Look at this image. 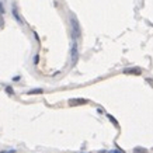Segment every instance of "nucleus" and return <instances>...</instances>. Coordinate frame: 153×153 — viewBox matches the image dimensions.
<instances>
[{
  "label": "nucleus",
  "mask_w": 153,
  "mask_h": 153,
  "mask_svg": "<svg viewBox=\"0 0 153 153\" xmlns=\"http://www.w3.org/2000/svg\"><path fill=\"white\" fill-rule=\"evenodd\" d=\"M70 27H72V38H73V41H76L82 35V30H80V24L75 15L70 17Z\"/></svg>",
  "instance_id": "nucleus-1"
},
{
  "label": "nucleus",
  "mask_w": 153,
  "mask_h": 153,
  "mask_svg": "<svg viewBox=\"0 0 153 153\" xmlns=\"http://www.w3.org/2000/svg\"><path fill=\"white\" fill-rule=\"evenodd\" d=\"M70 55H72V65L75 66L77 63V59H79V48H77V42L76 41H73V44H72Z\"/></svg>",
  "instance_id": "nucleus-2"
},
{
  "label": "nucleus",
  "mask_w": 153,
  "mask_h": 153,
  "mask_svg": "<svg viewBox=\"0 0 153 153\" xmlns=\"http://www.w3.org/2000/svg\"><path fill=\"white\" fill-rule=\"evenodd\" d=\"M124 73L125 75H142V69H139V67H128V69H124Z\"/></svg>",
  "instance_id": "nucleus-3"
},
{
  "label": "nucleus",
  "mask_w": 153,
  "mask_h": 153,
  "mask_svg": "<svg viewBox=\"0 0 153 153\" xmlns=\"http://www.w3.org/2000/svg\"><path fill=\"white\" fill-rule=\"evenodd\" d=\"M88 101L86 98H70L69 100V104L70 105H80V104H87Z\"/></svg>",
  "instance_id": "nucleus-4"
},
{
  "label": "nucleus",
  "mask_w": 153,
  "mask_h": 153,
  "mask_svg": "<svg viewBox=\"0 0 153 153\" xmlns=\"http://www.w3.org/2000/svg\"><path fill=\"white\" fill-rule=\"evenodd\" d=\"M11 11H13V15H14V18L18 21V24H24L23 18L20 17V14H18V11H17V7H15V6H13V7H11Z\"/></svg>",
  "instance_id": "nucleus-5"
},
{
  "label": "nucleus",
  "mask_w": 153,
  "mask_h": 153,
  "mask_svg": "<svg viewBox=\"0 0 153 153\" xmlns=\"http://www.w3.org/2000/svg\"><path fill=\"white\" fill-rule=\"evenodd\" d=\"M41 93H44L42 88H34V90H30V91H28V94H31V96H33V94H41Z\"/></svg>",
  "instance_id": "nucleus-6"
},
{
  "label": "nucleus",
  "mask_w": 153,
  "mask_h": 153,
  "mask_svg": "<svg viewBox=\"0 0 153 153\" xmlns=\"http://www.w3.org/2000/svg\"><path fill=\"white\" fill-rule=\"evenodd\" d=\"M107 118H108V119H110V121H111V122H112V124H114V125H115V126H118V121H117V119H115V118H114V117H112L111 114H107Z\"/></svg>",
  "instance_id": "nucleus-7"
},
{
  "label": "nucleus",
  "mask_w": 153,
  "mask_h": 153,
  "mask_svg": "<svg viewBox=\"0 0 153 153\" xmlns=\"http://www.w3.org/2000/svg\"><path fill=\"white\" fill-rule=\"evenodd\" d=\"M134 153H147V150L145 147H135Z\"/></svg>",
  "instance_id": "nucleus-8"
},
{
  "label": "nucleus",
  "mask_w": 153,
  "mask_h": 153,
  "mask_svg": "<svg viewBox=\"0 0 153 153\" xmlns=\"http://www.w3.org/2000/svg\"><path fill=\"white\" fill-rule=\"evenodd\" d=\"M6 91L9 94H14V91H13V88H11V87H6Z\"/></svg>",
  "instance_id": "nucleus-9"
},
{
  "label": "nucleus",
  "mask_w": 153,
  "mask_h": 153,
  "mask_svg": "<svg viewBox=\"0 0 153 153\" xmlns=\"http://www.w3.org/2000/svg\"><path fill=\"white\" fill-rule=\"evenodd\" d=\"M3 13H4V7H3V4H2V2H0V15H2Z\"/></svg>",
  "instance_id": "nucleus-10"
},
{
  "label": "nucleus",
  "mask_w": 153,
  "mask_h": 153,
  "mask_svg": "<svg viewBox=\"0 0 153 153\" xmlns=\"http://www.w3.org/2000/svg\"><path fill=\"white\" fill-rule=\"evenodd\" d=\"M111 153H125V152H122L121 149H115V150H111Z\"/></svg>",
  "instance_id": "nucleus-11"
},
{
  "label": "nucleus",
  "mask_w": 153,
  "mask_h": 153,
  "mask_svg": "<svg viewBox=\"0 0 153 153\" xmlns=\"http://www.w3.org/2000/svg\"><path fill=\"white\" fill-rule=\"evenodd\" d=\"M3 24H4V20H3L2 15H0V27H3Z\"/></svg>",
  "instance_id": "nucleus-12"
},
{
  "label": "nucleus",
  "mask_w": 153,
  "mask_h": 153,
  "mask_svg": "<svg viewBox=\"0 0 153 153\" xmlns=\"http://www.w3.org/2000/svg\"><path fill=\"white\" fill-rule=\"evenodd\" d=\"M34 63H35V65H37V63H38V55L34 58Z\"/></svg>",
  "instance_id": "nucleus-13"
},
{
  "label": "nucleus",
  "mask_w": 153,
  "mask_h": 153,
  "mask_svg": "<svg viewBox=\"0 0 153 153\" xmlns=\"http://www.w3.org/2000/svg\"><path fill=\"white\" fill-rule=\"evenodd\" d=\"M0 153H14V150H10V152H0Z\"/></svg>",
  "instance_id": "nucleus-14"
}]
</instances>
